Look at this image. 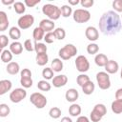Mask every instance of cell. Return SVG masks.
<instances>
[{"mask_svg":"<svg viewBox=\"0 0 122 122\" xmlns=\"http://www.w3.org/2000/svg\"><path fill=\"white\" fill-rule=\"evenodd\" d=\"M100 31L105 35H114L122 29V22L120 16L114 10H108L104 12L98 22Z\"/></svg>","mask_w":122,"mask_h":122,"instance_id":"6da1fadb","label":"cell"},{"mask_svg":"<svg viewBox=\"0 0 122 122\" xmlns=\"http://www.w3.org/2000/svg\"><path fill=\"white\" fill-rule=\"evenodd\" d=\"M42 12L48 16L50 20H57L61 16V10L55 5L52 4H45L42 7Z\"/></svg>","mask_w":122,"mask_h":122,"instance_id":"7a4b0ae2","label":"cell"},{"mask_svg":"<svg viewBox=\"0 0 122 122\" xmlns=\"http://www.w3.org/2000/svg\"><path fill=\"white\" fill-rule=\"evenodd\" d=\"M77 53V49L72 44H67L63 48H61L58 51V55L62 60H69L71 57L75 56Z\"/></svg>","mask_w":122,"mask_h":122,"instance_id":"3957f363","label":"cell"},{"mask_svg":"<svg viewBox=\"0 0 122 122\" xmlns=\"http://www.w3.org/2000/svg\"><path fill=\"white\" fill-rule=\"evenodd\" d=\"M72 17L76 23H79V24L86 23L91 19V12L84 9H77L73 11Z\"/></svg>","mask_w":122,"mask_h":122,"instance_id":"277c9868","label":"cell"},{"mask_svg":"<svg viewBox=\"0 0 122 122\" xmlns=\"http://www.w3.org/2000/svg\"><path fill=\"white\" fill-rule=\"evenodd\" d=\"M30 101L37 108V109H43L44 107H46L48 101L47 98L44 94H42L41 92H33L30 94Z\"/></svg>","mask_w":122,"mask_h":122,"instance_id":"5b68a950","label":"cell"},{"mask_svg":"<svg viewBox=\"0 0 122 122\" xmlns=\"http://www.w3.org/2000/svg\"><path fill=\"white\" fill-rule=\"evenodd\" d=\"M96 81L98 84V87L101 90H108L111 87V80L109 73L106 71H99L96 74Z\"/></svg>","mask_w":122,"mask_h":122,"instance_id":"8992f818","label":"cell"},{"mask_svg":"<svg viewBox=\"0 0 122 122\" xmlns=\"http://www.w3.org/2000/svg\"><path fill=\"white\" fill-rule=\"evenodd\" d=\"M27 96V92L23 88H16L10 93V99L12 103H19Z\"/></svg>","mask_w":122,"mask_h":122,"instance_id":"52a82bcc","label":"cell"},{"mask_svg":"<svg viewBox=\"0 0 122 122\" xmlns=\"http://www.w3.org/2000/svg\"><path fill=\"white\" fill-rule=\"evenodd\" d=\"M34 23V17L31 14H25L22 15L21 17H19L17 24L19 29L21 30H27L29 28H30Z\"/></svg>","mask_w":122,"mask_h":122,"instance_id":"ba28073f","label":"cell"},{"mask_svg":"<svg viewBox=\"0 0 122 122\" xmlns=\"http://www.w3.org/2000/svg\"><path fill=\"white\" fill-rule=\"evenodd\" d=\"M75 67L76 70L80 72H86L90 69V62L88 61L87 57L84 55H78L75 59Z\"/></svg>","mask_w":122,"mask_h":122,"instance_id":"9c48e42d","label":"cell"},{"mask_svg":"<svg viewBox=\"0 0 122 122\" xmlns=\"http://www.w3.org/2000/svg\"><path fill=\"white\" fill-rule=\"evenodd\" d=\"M85 35H86L88 40H90L92 42H94V41H96L99 38V31H98V30L95 27L90 26V27H88L86 29Z\"/></svg>","mask_w":122,"mask_h":122,"instance_id":"30bf717a","label":"cell"},{"mask_svg":"<svg viewBox=\"0 0 122 122\" xmlns=\"http://www.w3.org/2000/svg\"><path fill=\"white\" fill-rule=\"evenodd\" d=\"M68 83V77L65 74H58L52 78V85L55 88H61Z\"/></svg>","mask_w":122,"mask_h":122,"instance_id":"8fae6325","label":"cell"},{"mask_svg":"<svg viewBox=\"0 0 122 122\" xmlns=\"http://www.w3.org/2000/svg\"><path fill=\"white\" fill-rule=\"evenodd\" d=\"M39 27H40L45 32H51V30H53L55 25H54V22H53L52 20H50V19H43V20L40 21Z\"/></svg>","mask_w":122,"mask_h":122,"instance_id":"7c38bea8","label":"cell"},{"mask_svg":"<svg viewBox=\"0 0 122 122\" xmlns=\"http://www.w3.org/2000/svg\"><path fill=\"white\" fill-rule=\"evenodd\" d=\"M78 96H79V93H78L77 90H76V89H73V88L69 89V90L66 92V93H65L66 100H67L68 102H71V103L75 102V101L78 99Z\"/></svg>","mask_w":122,"mask_h":122,"instance_id":"4fadbf2b","label":"cell"},{"mask_svg":"<svg viewBox=\"0 0 122 122\" xmlns=\"http://www.w3.org/2000/svg\"><path fill=\"white\" fill-rule=\"evenodd\" d=\"M105 70L107 73H115L118 71L119 70V65L116 61L114 60H109V62L107 63V65L105 66Z\"/></svg>","mask_w":122,"mask_h":122,"instance_id":"5bb4252c","label":"cell"},{"mask_svg":"<svg viewBox=\"0 0 122 122\" xmlns=\"http://www.w3.org/2000/svg\"><path fill=\"white\" fill-rule=\"evenodd\" d=\"M10 25L9 19H8V15L5 11L1 10L0 11V31H4L8 29Z\"/></svg>","mask_w":122,"mask_h":122,"instance_id":"9a60e30c","label":"cell"},{"mask_svg":"<svg viewBox=\"0 0 122 122\" xmlns=\"http://www.w3.org/2000/svg\"><path fill=\"white\" fill-rule=\"evenodd\" d=\"M94 62L98 67H105L109 62V59L104 53H97L94 57Z\"/></svg>","mask_w":122,"mask_h":122,"instance_id":"2e32d148","label":"cell"},{"mask_svg":"<svg viewBox=\"0 0 122 122\" xmlns=\"http://www.w3.org/2000/svg\"><path fill=\"white\" fill-rule=\"evenodd\" d=\"M12 87V84L8 79H3L0 81V95L5 94L6 92H10Z\"/></svg>","mask_w":122,"mask_h":122,"instance_id":"e0dca14e","label":"cell"},{"mask_svg":"<svg viewBox=\"0 0 122 122\" xmlns=\"http://www.w3.org/2000/svg\"><path fill=\"white\" fill-rule=\"evenodd\" d=\"M6 70H7V72H8V73H10V74H11V75H15V74H17V73L19 72L20 67H19V64H18L17 62L11 61L10 63H9V64L7 65Z\"/></svg>","mask_w":122,"mask_h":122,"instance_id":"ac0fdd59","label":"cell"},{"mask_svg":"<svg viewBox=\"0 0 122 122\" xmlns=\"http://www.w3.org/2000/svg\"><path fill=\"white\" fill-rule=\"evenodd\" d=\"M10 51H11L12 54L18 55V54H20V53L22 52V51H23V45H22L20 42H18V41H14V42H12V43L10 44Z\"/></svg>","mask_w":122,"mask_h":122,"instance_id":"d6986e66","label":"cell"},{"mask_svg":"<svg viewBox=\"0 0 122 122\" xmlns=\"http://www.w3.org/2000/svg\"><path fill=\"white\" fill-rule=\"evenodd\" d=\"M63 61H61L60 58H54L52 61H51V68L52 69L53 71L55 72H59L63 70Z\"/></svg>","mask_w":122,"mask_h":122,"instance_id":"ffe728a7","label":"cell"},{"mask_svg":"<svg viewBox=\"0 0 122 122\" xmlns=\"http://www.w3.org/2000/svg\"><path fill=\"white\" fill-rule=\"evenodd\" d=\"M9 36L14 41H17L21 37V30L17 27H11L9 30Z\"/></svg>","mask_w":122,"mask_h":122,"instance_id":"44dd1931","label":"cell"},{"mask_svg":"<svg viewBox=\"0 0 122 122\" xmlns=\"http://www.w3.org/2000/svg\"><path fill=\"white\" fill-rule=\"evenodd\" d=\"M32 37L35 40V42H38V41L44 39V37H45V31L40 27H36L33 30V31H32Z\"/></svg>","mask_w":122,"mask_h":122,"instance_id":"7402d4cb","label":"cell"},{"mask_svg":"<svg viewBox=\"0 0 122 122\" xmlns=\"http://www.w3.org/2000/svg\"><path fill=\"white\" fill-rule=\"evenodd\" d=\"M35 61H36V64L38 66H45L48 63V61H49V56H48L47 53H39V54H36Z\"/></svg>","mask_w":122,"mask_h":122,"instance_id":"603a6c76","label":"cell"},{"mask_svg":"<svg viewBox=\"0 0 122 122\" xmlns=\"http://www.w3.org/2000/svg\"><path fill=\"white\" fill-rule=\"evenodd\" d=\"M112 112L116 113V114H119L122 112V100H118V99H115L114 101L112 102Z\"/></svg>","mask_w":122,"mask_h":122,"instance_id":"cb8c5ba5","label":"cell"},{"mask_svg":"<svg viewBox=\"0 0 122 122\" xmlns=\"http://www.w3.org/2000/svg\"><path fill=\"white\" fill-rule=\"evenodd\" d=\"M81 112H82V109L80 105L75 104V103H72L69 108V113L71 116H78L81 113Z\"/></svg>","mask_w":122,"mask_h":122,"instance_id":"d4e9b609","label":"cell"},{"mask_svg":"<svg viewBox=\"0 0 122 122\" xmlns=\"http://www.w3.org/2000/svg\"><path fill=\"white\" fill-rule=\"evenodd\" d=\"M12 60V53L10 50H3L1 52V61L4 63H10Z\"/></svg>","mask_w":122,"mask_h":122,"instance_id":"484cf974","label":"cell"},{"mask_svg":"<svg viewBox=\"0 0 122 122\" xmlns=\"http://www.w3.org/2000/svg\"><path fill=\"white\" fill-rule=\"evenodd\" d=\"M94 89H95V86L93 84L92 81H89L88 83H86L83 87H82V92L87 94V95H90L92 94L93 92H94Z\"/></svg>","mask_w":122,"mask_h":122,"instance_id":"4316f807","label":"cell"},{"mask_svg":"<svg viewBox=\"0 0 122 122\" xmlns=\"http://www.w3.org/2000/svg\"><path fill=\"white\" fill-rule=\"evenodd\" d=\"M13 9L17 14H23L26 11V5L23 2H15L13 4Z\"/></svg>","mask_w":122,"mask_h":122,"instance_id":"83f0119b","label":"cell"},{"mask_svg":"<svg viewBox=\"0 0 122 122\" xmlns=\"http://www.w3.org/2000/svg\"><path fill=\"white\" fill-rule=\"evenodd\" d=\"M47 46L44 43L41 42H35L34 44V51L36 52V54L39 53H47Z\"/></svg>","mask_w":122,"mask_h":122,"instance_id":"f1b7e54d","label":"cell"},{"mask_svg":"<svg viewBox=\"0 0 122 122\" xmlns=\"http://www.w3.org/2000/svg\"><path fill=\"white\" fill-rule=\"evenodd\" d=\"M60 10H61V16H63L65 18L71 16V13H73L72 12V9H71V7L70 5H63L60 8Z\"/></svg>","mask_w":122,"mask_h":122,"instance_id":"f546056e","label":"cell"},{"mask_svg":"<svg viewBox=\"0 0 122 122\" xmlns=\"http://www.w3.org/2000/svg\"><path fill=\"white\" fill-rule=\"evenodd\" d=\"M37 88L42 92H49L51 89V85L46 80H40L37 83Z\"/></svg>","mask_w":122,"mask_h":122,"instance_id":"4dcf8cb0","label":"cell"},{"mask_svg":"<svg viewBox=\"0 0 122 122\" xmlns=\"http://www.w3.org/2000/svg\"><path fill=\"white\" fill-rule=\"evenodd\" d=\"M89 81H91L90 80V77L87 75V74H85V73H81V74H79L78 76H77V78H76V82H77V84L82 88L86 83H88Z\"/></svg>","mask_w":122,"mask_h":122,"instance_id":"1f68e13d","label":"cell"},{"mask_svg":"<svg viewBox=\"0 0 122 122\" xmlns=\"http://www.w3.org/2000/svg\"><path fill=\"white\" fill-rule=\"evenodd\" d=\"M95 112H97L99 115H101L102 117L107 113V108L104 104H96L94 107H93V110Z\"/></svg>","mask_w":122,"mask_h":122,"instance_id":"d6a6232c","label":"cell"},{"mask_svg":"<svg viewBox=\"0 0 122 122\" xmlns=\"http://www.w3.org/2000/svg\"><path fill=\"white\" fill-rule=\"evenodd\" d=\"M99 51V46L96 43H91L87 46V52L91 55L92 54H96Z\"/></svg>","mask_w":122,"mask_h":122,"instance_id":"836d02e7","label":"cell"},{"mask_svg":"<svg viewBox=\"0 0 122 122\" xmlns=\"http://www.w3.org/2000/svg\"><path fill=\"white\" fill-rule=\"evenodd\" d=\"M42 76L45 78V80H50V79H52L53 78V71L51 68H45L43 69L42 71Z\"/></svg>","mask_w":122,"mask_h":122,"instance_id":"e575fe53","label":"cell"},{"mask_svg":"<svg viewBox=\"0 0 122 122\" xmlns=\"http://www.w3.org/2000/svg\"><path fill=\"white\" fill-rule=\"evenodd\" d=\"M49 115L53 119H57L61 116V110L58 107H52L49 111Z\"/></svg>","mask_w":122,"mask_h":122,"instance_id":"d590c367","label":"cell"},{"mask_svg":"<svg viewBox=\"0 0 122 122\" xmlns=\"http://www.w3.org/2000/svg\"><path fill=\"white\" fill-rule=\"evenodd\" d=\"M53 33L55 35V38L57 40H63L66 36V31L63 28H56L54 30H53Z\"/></svg>","mask_w":122,"mask_h":122,"instance_id":"8d00e7d4","label":"cell"},{"mask_svg":"<svg viewBox=\"0 0 122 122\" xmlns=\"http://www.w3.org/2000/svg\"><path fill=\"white\" fill-rule=\"evenodd\" d=\"M10 109L7 104H4V103L0 104V116L1 117L8 116L10 114Z\"/></svg>","mask_w":122,"mask_h":122,"instance_id":"74e56055","label":"cell"},{"mask_svg":"<svg viewBox=\"0 0 122 122\" xmlns=\"http://www.w3.org/2000/svg\"><path fill=\"white\" fill-rule=\"evenodd\" d=\"M32 79L31 78H20V84L23 86V88H30L32 86Z\"/></svg>","mask_w":122,"mask_h":122,"instance_id":"f35d334b","label":"cell"},{"mask_svg":"<svg viewBox=\"0 0 122 122\" xmlns=\"http://www.w3.org/2000/svg\"><path fill=\"white\" fill-rule=\"evenodd\" d=\"M55 39H56V38H55V35H54L53 31L47 32V33L45 34V37H44L45 42L48 43V44H51V43H53V41H54Z\"/></svg>","mask_w":122,"mask_h":122,"instance_id":"ab89813d","label":"cell"},{"mask_svg":"<svg viewBox=\"0 0 122 122\" xmlns=\"http://www.w3.org/2000/svg\"><path fill=\"white\" fill-rule=\"evenodd\" d=\"M112 8L115 12H122V0H114L112 2Z\"/></svg>","mask_w":122,"mask_h":122,"instance_id":"60d3db41","label":"cell"},{"mask_svg":"<svg viewBox=\"0 0 122 122\" xmlns=\"http://www.w3.org/2000/svg\"><path fill=\"white\" fill-rule=\"evenodd\" d=\"M24 48H25V50L27 51H30L31 52L32 51H34V45H32V42H31L30 39L25 40V42H24Z\"/></svg>","mask_w":122,"mask_h":122,"instance_id":"b9f144b4","label":"cell"},{"mask_svg":"<svg viewBox=\"0 0 122 122\" xmlns=\"http://www.w3.org/2000/svg\"><path fill=\"white\" fill-rule=\"evenodd\" d=\"M9 44V38L7 35L5 34H1L0 35V48L4 49L5 47H7Z\"/></svg>","mask_w":122,"mask_h":122,"instance_id":"7bdbcfd3","label":"cell"},{"mask_svg":"<svg viewBox=\"0 0 122 122\" xmlns=\"http://www.w3.org/2000/svg\"><path fill=\"white\" fill-rule=\"evenodd\" d=\"M90 118L92 122H99L101 119H102V116L99 115L97 112H95L94 111H92L91 113H90Z\"/></svg>","mask_w":122,"mask_h":122,"instance_id":"ee69618b","label":"cell"},{"mask_svg":"<svg viewBox=\"0 0 122 122\" xmlns=\"http://www.w3.org/2000/svg\"><path fill=\"white\" fill-rule=\"evenodd\" d=\"M21 78H31V71L29 69H23L21 71Z\"/></svg>","mask_w":122,"mask_h":122,"instance_id":"f6af8a7d","label":"cell"},{"mask_svg":"<svg viewBox=\"0 0 122 122\" xmlns=\"http://www.w3.org/2000/svg\"><path fill=\"white\" fill-rule=\"evenodd\" d=\"M80 4L83 8H91V7L93 6L94 1L93 0H81Z\"/></svg>","mask_w":122,"mask_h":122,"instance_id":"bcb514c9","label":"cell"},{"mask_svg":"<svg viewBox=\"0 0 122 122\" xmlns=\"http://www.w3.org/2000/svg\"><path fill=\"white\" fill-rule=\"evenodd\" d=\"M39 3H40V0H25V1H24V4H25L27 7H30V8L34 7L35 5H37V4H39Z\"/></svg>","mask_w":122,"mask_h":122,"instance_id":"7dc6e473","label":"cell"},{"mask_svg":"<svg viewBox=\"0 0 122 122\" xmlns=\"http://www.w3.org/2000/svg\"><path fill=\"white\" fill-rule=\"evenodd\" d=\"M115 99L122 100V88L118 89V90L115 92Z\"/></svg>","mask_w":122,"mask_h":122,"instance_id":"c3c4849f","label":"cell"},{"mask_svg":"<svg viewBox=\"0 0 122 122\" xmlns=\"http://www.w3.org/2000/svg\"><path fill=\"white\" fill-rule=\"evenodd\" d=\"M76 122H90V120H89V118H88L87 116L81 115V116H79V117L76 119Z\"/></svg>","mask_w":122,"mask_h":122,"instance_id":"681fc988","label":"cell"},{"mask_svg":"<svg viewBox=\"0 0 122 122\" xmlns=\"http://www.w3.org/2000/svg\"><path fill=\"white\" fill-rule=\"evenodd\" d=\"M1 2H2V4H4V5H13L15 2L13 1V0H1Z\"/></svg>","mask_w":122,"mask_h":122,"instance_id":"f907efd6","label":"cell"},{"mask_svg":"<svg viewBox=\"0 0 122 122\" xmlns=\"http://www.w3.org/2000/svg\"><path fill=\"white\" fill-rule=\"evenodd\" d=\"M80 3L79 0H69V5H71V6H74V5H78Z\"/></svg>","mask_w":122,"mask_h":122,"instance_id":"816d5d0a","label":"cell"},{"mask_svg":"<svg viewBox=\"0 0 122 122\" xmlns=\"http://www.w3.org/2000/svg\"><path fill=\"white\" fill-rule=\"evenodd\" d=\"M60 122H72V120H71V118L69 117V116H64V117L61 119Z\"/></svg>","mask_w":122,"mask_h":122,"instance_id":"f5cc1de1","label":"cell"},{"mask_svg":"<svg viewBox=\"0 0 122 122\" xmlns=\"http://www.w3.org/2000/svg\"><path fill=\"white\" fill-rule=\"evenodd\" d=\"M120 77H121V79H122V69H121V71H120Z\"/></svg>","mask_w":122,"mask_h":122,"instance_id":"db71d44e","label":"cell"},{"mask_svg":"<svg viewBox=\"0 0 122 122\" xmlns=\"http://www.w3.org/2000/svg\"><path fill=\"white\" fill-rule=\"evenodd\" d=\"M121 18H122V15H121Z\"/></svg>","mask_w":122,"mask_h":122,"instance_id":"11a10c76","label":"cell"}]
</instances>
